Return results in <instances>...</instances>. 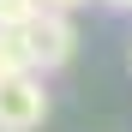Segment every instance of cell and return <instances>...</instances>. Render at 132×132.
Masks as SVG:
<instances>
[{
	"label": "cell",
	"instance_id": "obj_1",
	"mask_svg": "<svg viewBox=\"0 0 132 132\" xmlns=\"http://www.w3.org/2000/svg\"><path fill=\"white\" fill-rule=\"evenodd\" d=\"M6 30H12V48H18V60H24L30 72H54V66H66L72 48H78L72 18L54 12V6H36V0H30V12H18Z\"/></svg>",
	"mask_w": 132,
	"mask_h": 132
},
{
	"label": "cell",
	"instance_id": "obj_2",
	"mask_svg": "<svg viewBox=\"0 0 132 132\" xmlns=\"http://www.w3.org/2000/svg\"><path fill=\"white\" fill-rule=\"evenodd\" d=\"M48 120V90H42V72L18 66V72L0 78V132H36Z\"/></svg>",
	"mask_w": 132,
	"mask_h": 132
},
{
	"label": "cell",
	"instance_id": "obj_3",
	"mask_svg": "<svg viewBox=\"0 0 132 132\" xmlns=\"http://www.w3.org/2000/svg\"><path fill=\"white\" fill-rule=\"evenodd\" d=\"M18 66H24V60H18V48H12V30L0 24V78H6V72H18Z\"/></svg>",
	"mask_w": 132,
	"mask_h": 132
},
{
	"label": "cell",
	"instance_id": "obj_4",
	"mask_svg": "<svg viewBox=\"0 0 132 132\" xmlns=\"http://www.w3.org/2000/svg\"><path fill=\"white\" fill-rule=\"evenodd\" d=\"M36 6H54V12H72V6H84V0H36Z\"/></svg>",
	"mask_w": 132,
	"mask_h": 132
},
{
	"label": "cell",
	"instance_id": "obj_5",
	"mask_svg": "<svg viewBox=\"0 0 132 132\" xmlns=\"http://www.w3.org/2000/svg\"><path fill=\"white\" fill-rule=\"evenodd\" d=\"M114 6H132V0H114Z\"/></svg>",
	"mask_w": 132,
	"mask_h": 132
}]
</instances>
